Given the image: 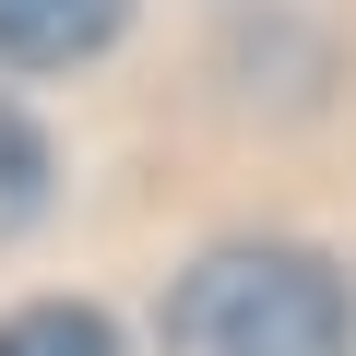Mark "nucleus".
Masks as SVG:
<instances>
[{"label": "nucleus", "mask_w": 356, "mask_h": 356, "mask_svg": "<svg viewBox=\"0 0 356 356\" xmlns=\"http://www.w3.org/2000/svg\"><path fill=\"white\" fill-rule=\"evenodd\" d=\"M131 0H0V60L13 72H60V60H95L119 36Z\"/></svg>", "instance_id": "obj_2"}, {"label": "nucleus", "mask_w": 356, "mask_h": 356, "mask_svg": "<svg viewBox=\"0 0 356 356\" xmlns=\"http://www.w3.org/2000/svg\"><path fill=\"white\" fill-rule=\"evenodd\" d=\"M36 202H48V143H36L24 107H0V238H24Z\"/></svg>", "instance_id": "obj_4"}, {"label": "nucleus", "mask_w": 356, "mask_h": 356, "mask_svg": "<svg viewBox=\"0 0 356 356\" xmlns=\"http://www.w3.org/2000/svg\"><path fill=\"white\" fill-rule=\"evenodd\" d=\"M166 356H356V285L285 238L202 250L166 285Z\"/></svg>", "instance_id": "obj_1"}, {"label": "nucleus", "mask_w": 356, "mask_h": 356, "mask_svg": "<svg viewBox=\"0 0 356 356\" xmlns=\"http://www.w3.org/2000/svg\"><path fill=\"white\" fill-rule=\"evenodd\" d=\"M0 356H119V332L95 309H72V297H36V309L0 321Z\"/></svg>", "instance_id": "obj_3"}]
</instances>
